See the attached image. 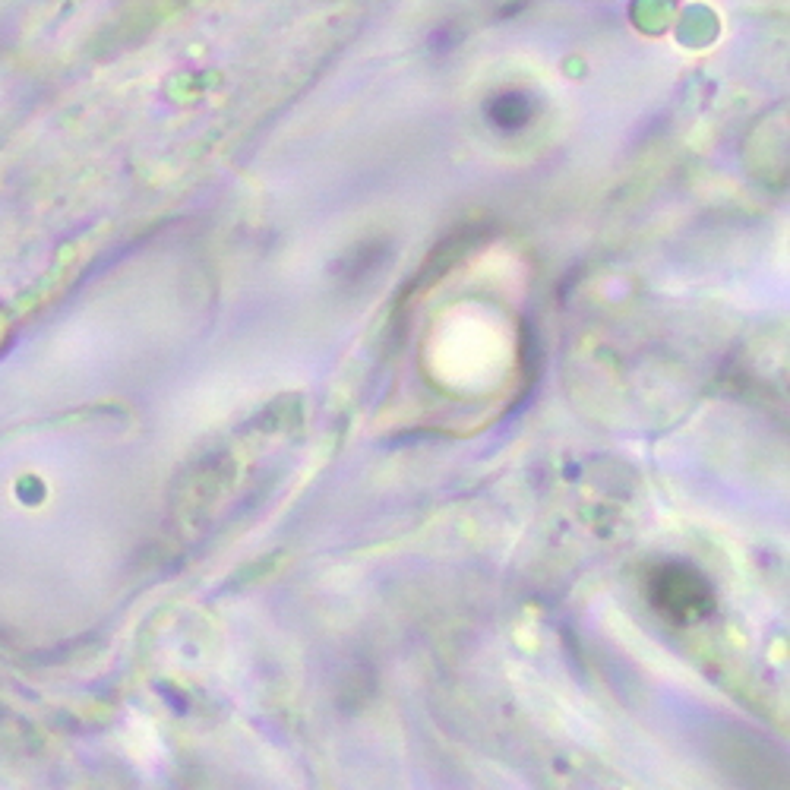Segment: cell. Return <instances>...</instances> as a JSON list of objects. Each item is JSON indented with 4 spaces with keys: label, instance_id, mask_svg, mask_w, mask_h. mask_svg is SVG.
I'll return each instance as SVG.
<instances>
[{
    "label": "cell",
    "instance_id": "cell-1",
    "mask_svg": "<svg viewBox=\"0 0 790 790\" xmlns=\"http://www.w3.org/2000/svg\"><path fill=\"white\" fill-rule=\"evenodd\" d=\"M686 579H689V572H667L664 585L667 588H683ZM702 607H705V585L696 582L689 591H680L677 604H670V617H699Z\"/></svg>",
    "mask_w": 790,
    "mask_h": 790
}]
</instances>
